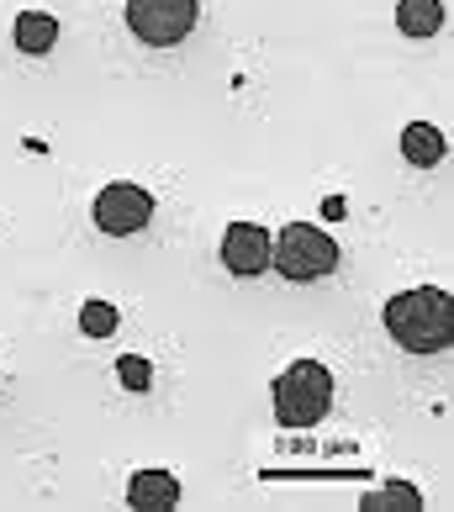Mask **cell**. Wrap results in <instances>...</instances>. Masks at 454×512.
Masks as SVG:
<instances>
[{"mask_svg": "<svg viewBox=\"0 0 454 512\" xmlns=\"http://www.w3.org/2000/svg\"><path fill=\"white\" fill-rule=\"evenodd\" d=\"M275 423L280 428H317L333 407V370L323 359H296L275 375Z\"/></svg>", "mask_w": 454, "mask_h": 512, "instance_id": "cell-2", "label": "cell"}, {"mask_svg": "<svg viewBox=\"0 0 454 512\" xmlns=\"http://www.w3.org/2000/svg\"><path fill=\"white\" fill-rule=\"evenodd\" d=\"M196 0H127V27L148 48H175L196 32Z\"/></svg>", "mask_w": 454, "mask_h": 512, "instance_id": "cell-4", "label": "cell"}, {"mask_svg": "<svg viewBox=\"0 0 454 512\" xmlns=\"http://www.w3.org/2000/svg\"><path fill=\"white\" fill-rule=\"evenodd\" d=\"M444 154H449V143H444V132L433 127V122H412V127L402 132V159H407L412 169L444 164Z\"/></svg>", "mask_w": 454, "mask_h": 512, "instance_id": "cell-8", "label": "cell"}, {"mask_svg": "<svg viewBox=\"0 0 454 512\" xmlns=\"http://www.w3.org/2000/svg\"><path fill=\"white\" fill-rule=\"evenodd\" d=\"M365 507H370V512H412V507H423V491L407 486V481H391V486H381V491H370Z\"/></svg>", "mask_w": 454, "mask_h": 512, "instance_id": "cell-11", "label": "cell"}, {"mask_svg": "<svg viewBox=\"0 0 454 512\" xmlns=\"http://www.w3.org/2000/svg\"><path fill=\"white\" fill-rule=\"evenodd\" d=\"M396 27L407 37H433L444 27V0H402L396 6Z\"/></svg>", "mask_w": 454, "mask_h": 512, "instance_id": "cell-9", "label": "cell"}, {"mask_svg": "<svg viewBox=\"0 0 454 512\" xmlns=\"http://www.w3.org/2000/svg\"><path fill=\"white\" fill-rule=\"evenodd\" d=\"M270 243H275V238L264 233L259 222H233V227L222 233V264H227L233 275H243V280L264 275V270H270Z\"/></svg>", "mask_w": 454, "mask_h": 512, "instance_id": "cell-6", "label": "cell"}, {"mask_svg": "<svg viewBox=\"0 0 454 512\" xmlns=\"http://www.w3.org/2000/svg\"><path fill=\"white\" fill-rule=\"evenodd\" d=\"M154 222V196L143 185H106L96 196V227L111 238H132Z\"/></svg>", "mask_w": 454, "mask_h": 512, "instance_id": "cell-5", "label": "cell"}, {"mask_svg": "<svg viewBox=\"0 0 454 512\" xmlns=\"http://www.w3.org/2000/svg\"><path fill=\"white\" fill-rule=\"evenodd\" d=\"M127 507H138V512L180 507V481L169 476V470H138V476L127 481Z\"/></svg>", "mask_w": 454, "mask_h": 512, "instance_id": "cell-7", "label": "cell"}, {"mask_svg": "<svg viewBox=\"0 0 454 512\" xmlns=\"http://www.w3.org/2000/svg\"><path fill=\"white\" fill-rule=\"evenodd\" d=\"M53 43H59V22L43 11H22L16 16V48L22 53H48Z\"/></svg>", "mask_w": 454, "mask_h": 512, "instance_id": "cell-10", "label": "cell"}, {"mask_svg": "<svg viewBox=\"0 0 454 512\" xmlns=\"http://www.w3.org/2000/svg\"><path fill=\"white\" fill-rule=\"evenodd\" d=\"M117 375H122L127 391H148V386H154V365H148L143 354H122L117 359Z\"/></svg>", "mask_w": 454, "mask_h": 512, "instance_id": "cell-13", "label": "cell"}, {"mask_svg": "<svg viewBox=\"0 0 454 512\" xmlns=\"http://www.w3.org/2000/svg\"><path fill=\"white\" fill-rule=\"evenodd\" d=\"M386 333L407 354H444L454 344V301L439 286H418L386 301Z\"/></svg>", "mask_w": 454, "mask_h": 512, "instance_id": "cell-1", "label": "cell"}, {"mask_svg": "<svg viewBox=\"0 0 454 512\" xmlns=\"http://www.w3.org/2000/svg\"><path fill=\"white\" fill-rule=\"evenodd\" d=\"M270 264H280V275L307 286V280H323L338 270V243L312 222H286L280 227V243H270Z\"/></svg>", "mask_w": 454, "mask_h": 512, "instance_id": "cell-3", "label": "cell"}, {"mask_svg": "<svg viewBox=\"0 0 454 512\" xmlns=\"http://www.w3.org/2000/svg\"><path fill=\"white\" fill-rule=\"evenodd\" d=\"M117 307H111V301H85V307H80V333L85 338H111V333H117Z\"/></svg>", "mask_w": 454, "mask_h": 512, "instance_id": "cell-12", "label": "cell"}]
</instances>
